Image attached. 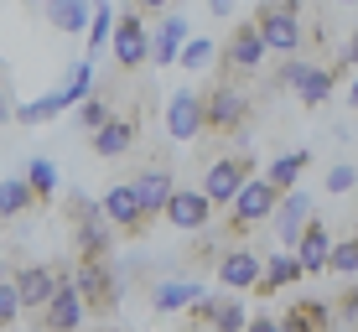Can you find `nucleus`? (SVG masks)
Returning <instances> with one entry per match:
<instances>
[{
	"label": "nucleus",
	"instance_id": "72a5a7b5",
	"mask_svg": "<svg viewBox=\"0 0 358 332\" xmlns=\"http://www.w3.org/2000/svg\"><path fill=\"white\" fill-rule=\"evenodd\" d=\"M109 115H115V99H109V94H83L78 99V125L83 130H99Z\"/></svg>",
	"mask_w": 358,
	"mask_h": 332
},
{
	"label": "nucleus",
	"instance_id": "a211bd4d",
	"mask_svg": "<svg viewBox=\"0 0 358 332\" xmlns=\"http://www.w3.org/2000/svg\"><path fill=\"white\" fill-rule=\"evenodd\" d=\"M353 73H343L338 63H306L301 83H296V99H301L306 109H322L332 94H338V83H348Z\"/></svg>",
	"mask_w": 358,
	"mask_h": 332
},
{
	"label": "nucleus",
	"instance_id": "39448f33",
	"mask_svg": "<svg viewBox=\"0 0 358 332\" xmlns=\"http://www.w3.org/2000/svg\"><path fill=\"white\" fill-rule=\"evenodd\" d=\"M213 57H218L213 78L250 83L255 73L265 68V42H260V31H255V21H234V31L224 36V52H213Z\"/></svg>",
	"mask_w": 358,
	"mask_h": 332
},
{
	"label": "nucleus",
	"instance_id": "6e6552de",
	"mask_svg": "<svg viewBox=\"0 0 358 332\" xmlns=\"http://www.w3.org/2000/svg\"><path fill=\"white\" fill-rule=\"evenodd\" d=\"M109 47H115V68L120 73H141L145 57H151V27L125 6L115 10V31H109Z\"/></svg>",
	"mask_w": 358,
	"mask_h": 332
},
{
	"label": "nucleus",
	"instance_id": "37998d69",
	"mask_svg": "<svg viewBox=\"0 0 358 332\" xmlns=\"http://www.w3.org/2000/svg\"><path fill=\"white\" fill-rule=\"evenodd\" d=\"M89 6H109V0H89Z\"/></svg>",
	"mask_w": 358,
	"mask_h": 332
},
{
	"label": "nucleus",
	"instance_id": "bb28decb",
	"mask_svg": "<svg viewBox=\"0 0 358 332\" xmlns=\"http://www.w3.org/2000/svg\"><path fill=\"white\" fill-rule=\"evenodd\" d=\"M31 187V198H36V208H47V203H57V166L47 161V156H36V161L27 166V177H21Z\"/></svg>",
	"mask_w": 358,
	"mask_h": 332
},
{
	"label": "nucleus",
	"instance_id": "c756f323",
	"mask_svg": "<svg viewBox=\"0 0 358 332\" xmlns=\"http://www.w3.org/2000/svg\"><path fill=\"white\" fill-rule=\"evenodd\" d=\"M83 94H94V63H89V57H78V63H73V73H68V89H57V104L73 109V104L83 99Z\"/></svg>",
	"mask_w": 358,
	"mask_h": 332
},
{
	"label": "nucleus",
	"instance_id": "4be33fe9",
	"mask_svg": "<svg viewBox=\"0 0 358 332\" xmlns=\"http://www.w3.org/2000/svg\"><path fill=\"white\" fill-rule=\"evenodd\" d=\"M275 322H280V332H332V327H338V322H332V306L312 301V296L291 301L286 317H275Z\"/></svg>",
	"mask_w": 358,
	"mask_h": 332
},
{
	"label": "nucleus",
	"instance_id": "a878e982",
	"mask_svg": "<svg viewBox=\"0 0 358 332\" xmlns=\"http://www.w3.org/2000/svg\"><path fill=\"white\" fill-rule=\"evenodd\" d=\"M244 322H250L244 301L229 296V291H213V322H208V332H244Z\"/></svg>",
	"mask_w": 358,
	"mask_h": 332
},
{
	"label": "nucleus",
	"instance_id": "58836bf2",
	"mask_svg": "<svg viewBox=\"0 0 358 332\" xmlns=\"http://www.w3.org/2000/svg\"><path fill=\"white\" fill-rule=\"evenodd\" d=\"M0 125H10V94H6V68H0Z\"/></svg>",
	"mask_w": 358,
	"mask_h": 332
},
{
	"label": "nucleus",
	"instance_id": "2eb2a0df",
	"mask_svg": "<svg viewBox=\"0 0 358 332\" xmlns=\"http://www.w3.org/2000/svg\"><path fill=\"white\" fill-rule=\"evenodd\" d=\"M327 250H332V233H327L322 218L312 213V218L301 224V233H296V244H291L296 265H301V280H306V275H322V270H327Z\"/></svg>",
	"mask_w": 358,
	"mask_h": 332
},
{
	"label": "nucleus",
	"instance_id": "20e7f679",
	"mask_svg": "<svg viewBox=\"0 0 358 332\" xmlns=\"http://www.w3.org/2000/svg\"><path fill=\"white\" fill-rule=\"evenodd\" d=\"M68 286L78 291L83 317H115L120 312V275H115V265L99 260V254H78V260L68 265Z\"/></svg>",
	"mask_w": 358,
	"mask_h": 332
},
{
	"label": "nucleus",
	"instance_id": "ea45409f",
	"mask_svg": "<svg viewBox=\"0 0 358 332\" xmlns=\"http://www.w3.org/2000/svg\"><path fill=\"white\" fill-rule=\"evenodd\" d=\"M234 6H239V0H208V10H213V16H229Z\"/></svg>",
	"mask_w": 358,
	"mask_h": 332
},
{
	"label": "nucleus",
	"instance_id": "393cba45",
	"mask_svg": "<svg viewBox=\"0 0 358 332\" xmlns=\"http://www.w3.org/2000/svg\"><path fill=\"white\" fill-rule=\"evenodd\" d=\"M306 166H312V151L301 145V151H286V156H275V161L265 166V182H270L275 192H291V187H301V171H306Z\"/></svg>",
	"mask_w": 358,
	"mask_h": 332
},
{
	"label": "nucleus",
	"instance_id": "dca6fc26",
	"mask_svg": "<svg viewBox=\"0 0 358 332\" xmlns=\"http://www.w3.org/2000/svg\"><path fill=\"white\" fill-rule=\"evenodd\" d=\"M99 213L109 218V229L120 233V239H141L145 224H141V208H135V192L130 182H115V187L104 192V203H99Z\"/></svg>",
	"mask_w": 358,
	"mask_h": 332
},
{
	"label": "nucleus",
	"instance_id": "ddd939ff",
	"mask_svg": "<svg viewBox=\"0 0 358 332\" xmlns=\"http://www.w3.org/2000/svg\"><path fill=\"white\" fill-rule=\"evenodd\" d=\"M171 187H177V182H171V166H166V161H151V166L141 171V177L130 182L135 208H141V224H145V229L162 218V208H166V198H171Z\"/></svg>",
	"mask_w": 358,
	"mask_h": 332
},
{
	"label": "nucleus",
	"instance_id": "5701e85b",
	"mask_svg": "<svg viewBox=\"0 0 358 332\" xmlns=\"http://www.w3.org/2000/svg\"><path fill=\"white\" fill-rule=\"evenodd\" d=\"M197 296H203L197 280H162V286L151 291V306H156V317H182Z\"/></svg>",
	"mask_w": 358,
	"mask_h": 332
},
{
	"label": "nucleus",
	"instance_id": "1a4fd4ad",
	"mask_svg": "<svg viewBox=\"0 0 358 332\" xmlns=\"http://www.w3.org/2000/svg\"><path fill=\"white\" fill-rule=\"evenodd\" d=\"M141 140V109H115L99 130H89V151L104 156V161H120V156L135 151Z\"/></svg>",
	"mask_w": 358,
	"mask_h": 332
},
{
	"label": "nucleus",
	"instance_id": "f03ea898",
	"mask_svg": "<svg viewBox=\"0 0 358 332\" xmlns=\"http://www.w3.org/2000/svg\"><path fill=\"white\" fill-rule=\"evenodd\" d=\"M306 10L312 0H260L255 6V31L265 42V57H301L306 47Z\"/></svg>",
	"mask_w": 358,
	"mask_h": 332
},
{
	"label": "nucleus",
	"instance_id": "f704fd0d",
	"mask_svg": "<svg viewBox=\"0 0 358 332\" xmlns=\"http://www.w3.org/2000/svg\"><path fill=\"white\" fill-rule=\"evenodd\" d=\"M21 322V301H16V286H10V275H0V332H10Z\"/></svg>",
	"mask_w": 358,
	"mask_h": 332
},
{
	"label": "nucleus",
	"instance_id": "412c9836",
	"mask_svg": "<svg viewBox=\"0 0 358 332\" xmlns=\"http://www.w3.org/2000/svg\"><path fill=\"white\" fill-rule=\"evenodd\" d=\"M312 218V192H301V187H291V192H280V203H275V213H270V224H275V239L296 244V233H301V224Z\"/></svg>",
	"mask_w": 358,
	"mask_h": 332
},
{
	"label": "nucleus",
	"instance_id": "7c9ffc66",
	"mask_svg": "<svg viewBox=\"0 0 358 332\" xmlns=\"http://www.w3.org/2000/svg\"><path fill=\"white\" fill-rule=\"evenodd\" d=\"M327 270H332L338 280H353V275H358V239H353V233H348V239H332Z\"/></svg>",
	"mask_w": 358,
	"mask_h": 332
},
{
	"label": "nucleus",
	"instance_id": "0eeeda50",
	"mask_svg": "<svg viewBox=\"0 0 358 332\" xmlns=\"http://www.w3.org/2000/svg\"><path fill=\"white\" fill-rule=\"evenodd\" d=\"M68 224H73V250H78V254H99V260H109V254H115V239H120V233L109 229V218L99 213V203L73 198V203H68Z\"/></svg>",
	"mask_w": 358,
	"mask_h": 332
},
{
	"label": "nucleus",
	"instance_id": "4468645a",
	"mask_svg": "<svg viewBox=\"0 0 358 332\" xmlns=\"http://www.w3.org/2000/svg\"><path fill=\"white\" fill-rule=\"evenodd\" d=\"M78 327H83V301H78V291L68 286V265H63V275H57V291L47 296L36 332H78Z\"/></svg>",
	"mask_w": 358,
	"mask_h": 332
},
{
	"label": "nucleus",
	"instance_id": "6ab92c4d",
	"mask_svg": "<svg viewBox=\"0 0 358 332\" xmlns=\"http://www.w3.org/2000/svg\"><path fill=\"white\" fill-rule=\"evenodd\" d=\"M197 130H203V94L177 89L166 99V135L171 140H197Z\"/></svg>",
	"mask_w": 358,
	"mask_h": 332
},
{
	"label": "nucleus",
	"instance_id": "c9c22d12",
	"mask_svg": "<svg viewBox=\"0 0 358 332\" xmlns=\"http://www.w3.org/2000/svg\"><path fill=\"white\" fill-rule=\"evenodd\" d=\"M353 182H358L353 161H338V166L327 171V192H332V198H343V192H353Z\"/></svg>",
	"mask_w": 358,
	"mask_h": 332
},
{
	"label": "nucleus",
	"instance_id": "e433bc0d",
	"mask_svg": "<svg viewBox=\"0 0 358 332\" xmlns=\"http://www.w3.org/2000/svg\"><path fill=\"white\" fill-rule=\"evenodd\" d=\"M130 10H135V16H166V10H177V0H130Z\"/></svg>",
	"mask_w": 358,
	"mask_h": 332
},
{
	"label": "nucleus",
	"instance_id": "a19ab883",
	"mask_svg": "<svg viewBox=\"0 0 358 332\" xmlns=\"http://www.w3.org/2000/svg\"><path fill=\"white\" fill-rule=\"evenodd\" d=\"M21 6H27V10H42V6H47V0H21Z\"/></svg>",
	"mask_w": 358,
	"mask_h": 332
},
{
	"label": "nucleus",
	"instance_id": "7ed1b4c3",
	"mask_svg": "<svg viewBox=\"0 0 358 332\" xmlns=\"http://www.w3.org/2000/svg\"><path fill=\"white\" fill-rule=\"evenodd\" d=\"M275 203H280V192L270 187L260 171H255V177L244 182L239 192H234V203L224 208V229H218V239H224V244H244L255 229H265V224H270Z\"/></svg>",
	"mask_w": 358,
	"mask_h": 332
},
{
	"label": "nucleus",
	"instance_id": "9d476101",
	"mask_svg": "<svg viewBox=\"0 0 358 332\" xmlns=\"http://www.w3.org/2000/svg\"><path fill=\"white\" fill-rule=\"evenodd\" d=\"M213 275H218V286H224L229 296H244V291L260 280V250H255V244H224V250L213 254Z\"/></svg>",
	"mask_w": 358,
	"mask_h": 332
},
{
	"label": "nucleus",
	"instance_id": "423d86ee",
	"mask_svg": "<svg viewBox=\"0 0 358 332\" xmlns=\"http://www.w3.org/2000/svg\"><path fill=\"white\" fill-rule=\"evenodd\" d=\"M255 166H260V161H255V151H244V145H239V151H224V156L208 161V177H203V187H197V192H203L213 208H229L234 192L255 177Z\"/></svg>",
	"mask_w": 358,
	"mask_h": 332
},
{
	"label": "nucleus",
	"instance_id": "9b49d317",
	"mask_svg": "<svg viewBox=\"0 0 358 332\" xmlns=\"http://www.w3.org/2000/svg\"><path fill=\"white\" fill-rule=\"evenodd\" d=\"M10 286H16V301L21 312H42L47 296L57 291V275H63V265H42V260H27V265H10L6 270Z\"/></svg>",
	"mask_w": 358,
	"mask_h": 332
},
{
	"label": "nucleus",
	"instance_id": "2f4dec72",
	"mask_svg": "<svg viewBox=\"0 0 358 332\" xmlns=\"http://www.w3.org/2000/svg\"><path fill=\"white\" fill-rule=\"evenodd\" d=\"M83 31H89V63H94V57L109 47V31H115V10H109V6H94V16H89V27H83Z\"/></svg>",
	"mask_w": 358,
	"mask_h": 332
},
{
	"label": "nucleus",
	"instance_id": "473e14b6",
	"mask_svg": "<svg viewBox=\"0 0 358 332\" xmlns=\"http://www.w3.org/2000/svg\"><path fill=\"white\" fill-rule=\"evenodd\" d=\"M213 52H218V42H213V36H187V47L177 52V63L187 68V73H203L208 63H213Z\"/></svg>",
	"mask_w": 358,
	"mask_h": 332
},
{
	"label": "nucleus",
	"instance_id": "f8f14e48",
	"mask_svg": "<svg viewBox=\"0 0 358 332\" xmlns=\"http://www.w3.org/2000/svg\"><path fill=\"white\" fill-rule=\"evenodd\" d=\"M162 218L171 229H182V233H203V229H213V218H218V208L203 198L197 187H171V198L162 208Z\"/></svg>",
	"mask_w": 358,
	"mask_h": 332
},
{
	"label": "nucleus",
	"instance_id": "4c0bfd02",
	"mask_svg": "<svg viewBox=\"0 0 358 332\" xmlns=\"http://www.w3.org/2000/svg\"><path fill=\"white\" fill-rule=\"evenodd\" d=\"M244 332H280V322H275V317H250V322H244Z\"/></svg>",
	"mask_w": 358,
	"mask_h": 332
},
{
	"label": "nucleus",
	"instance_id": "f3484780",
	"mask_svg": "<svg viewBox=\"0 0 358 332\" xmlns=\"http://www.w3.org/2000/svg\"><path fill=\"white\" fill-rule=\"evenodd\" d=\"M182 42H187V10H166V16H156V31H151V57L145 63H156V68H171L177 63V52H182Z\"/></svg>",
	"mask_w": 358,
	"mask_h": 332
},
{
	"label": "nucleus",
	"instance_id": "79ce46f5",
	"mask_svg": "<svg viewBox=\"0 0 358 332\" xmlns=\"http://www.w3.org/2000/svg\"><path fill=\"white\" fill-rule=\"evenodd\" d=\"M332 6H348V10H353V0H332Z\"/></svg>",
	"mask_w": 358,
	"mask_h": 332
},
{
	"label": "nucleus",
	"instance_id": "cd10ccee",
	"mask_svg": "<svg viewBox=\"0 0 358 332\" xmlns=\"http://www.w3.org/2000/svg\"><path fill=\"white\" fill-rule=\"evenodd\" d=\"M21 213H36V198H31V187L21 177H6L0 182V218H21Z\"/></svg>",
	"mask_w": 358,
	"mask_h": 332
},
{
	"label": "nucleus",
	"instance_id": "c85d7f7f",
	"mask_svg": "<svg viewBox=\"0 0 358 332\" xmlns=\"http://www.w3.org/2000/svg\"><path fill=\"white\" fill-rule=\"evenodd\" d=\"M57 115H63L57 94H42V99H31V104H10V120H16V125H47V120H57Z\"/></svg>",
	"mask_w": 358,
	"mask_h": 332
},
{
	"label": "nucleus",
	"instance_id": "aec40b11",
	"mask_svg": "<svg viewBox=\"0 0 358 332\" xmlns=\"http://www.w3.org/2000/svg\"><path fill=\"white\" fill-rule=\"evenodd\" d=\"M301 286V265H296V254L291 250H275V254H265L260 260V280H255V296H280V291H296Z\"/></svg>",
	"mask_w": 358,
	"mask_h": 332
},
{
	"label": "nucleus",
	"instance_id": "f257e3e1",
	"mask_svg": "<svg viewBox=\"0 0 358 332\" xmlns=\"http://www.w3.org/2000/svg\"><path fill=\"white\" fill-rule=\"evenodd\" d=\"M197 94H203V130H197V140H213V145L244 140V130H250V120H255L250 89H244V83H229V78H213Z\"/></svg>",
	"mask_w": 358,
	"mask_h": 332
},
{
	"label": "nucleus",
	"instance_id": "c03bdc74",
	"mask_svg": "<svg viewBox=\"0 0 358 332\" xmlns=\"http://www.w3.org/2000/svg\"><path fill=\"white\" fill-rule=\"evenodd\" d=\"M332 332H348V327H332Z\"/></svg>",
	"mask_w": 358,
	"mask_h": 332
},
{
	"label": "nucleus",
	"instance_id": "b1692460",
	"mask_svg": "<svg viewBox=\"0 0 358 332\" xmlns=\"http://www.w3.org/2000/svg\"><path fill=\"white\" fill-rule=\"evenodd\" d=\"M42 16H47V27H52V31L78 36L83 27H89L94 6H89V0H47V6H42Z\"/></svg>",
	"mask_w": 358,
	"mask_h": 332
}]
</instances>
